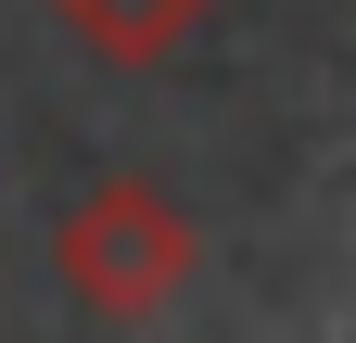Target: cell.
I'll use <instances>...</instances> for the list:
<instances>
[{"instance_id":"cell-1","label":"cell","mask_w":356,"mask_h":343,"mask_svg":"<svg viewBox=\"0 0 356 343\" xmlns=\"http://www.w3.org/2000/svg\"><path fill=\"white\" fill-rule=\"evenodd\" d=\"M51 254H64V292H76V306H102V318H153L165 292H191L204 229L178 217V191H153V178H102V191L64 203Z\"/></svg>"},{"instance_id":"cell-2","label":"cell","mask_w":356,"mask_h":343,"mask_svg":"<svg viewBox=\"0 0 356 343\" xmlns=\"http://www.w3.org/2000/svg\"><path fill=\"white\" fill-rule=\"evenodd\" d=\"M51 13H64L102 64H165L178 38L204 26V0H51Z\"/></svg>"}]
</instances>
